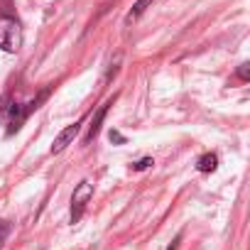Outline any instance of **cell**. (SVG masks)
<instances>
[{
	"mask_svg": "<svg viewBox=\"0 0 250 250\" xmlns=\"http://www.w3.org/2000/svg\"><path fill=\"white\" fill-rule=\"evenodd\" d=\"M22 47V27L15 18H0V49L3 52H20Z\"/></svg>",
	"mask_w": 250,
	"mask_h": 250,
	"instance_id": "1",
	"label": "cell"
},
{
	"mask_svg": "<svg viewBox=\"0 0 250 250\" xmlns=\"http://www.w3.org/2000/svg\"><path fill=\"white\" fill-rule=\"evenodd\" d=\"M93 196V184L91 182H81L76 189H74V196H71V223H76L88 204V199Z\"/></svg>",
	"mask_w": 250,
	"mask_h": 250,
	"instance_id": "2",
	"label": "cell"
},
{
	"mask_svg": "<svg viewBox=\"0 0 250 250\" xmlns=\"http://www.w3.org/2000/svg\"><path fill=\"white\" fill-rule=\"evenodd\" d=\"M79 130H81V120H79V123H74V125H66V128L54 138V143H52V155H59L66 145H71V143H74V138L79 135Z\"/></svg>",
	"mask_w": 250,
	"mask_h": 250,
	"instance_id": "3",
	"label": "cell"
},
{
	"mask_svg": "<svg viewBox=\"0 0 250 250\" xmlns=\"http://www.w3.org/2000/svg\"><path fill=\"white\" fill-rule=\"evenodd\" d=\"M108 105L110 103H105V105H101V110L96 113V118L91 120V125H88V133H86V138H83V143L88 145L96 135H98V130H101V123H103V118H105V113H108Z\"/></svg>",
	"mask_w": 250,
	"mask_h": 250,
	"instance_id": "4",
	"label": "cell"
},
{
	"mask_svg": "<svg viewBox=\"0 0 250 250\" xmlns=\"http://www.w3.org/2000/svg\"><path fill=\"white\" fill-rule=\"evenodd\" d=\"M216 167H218V157H216L213 152H206V155H201V157H199V162H196V169H199V172H204V174L213 172Z\"/></svg>",
	"mask_w": 250,
	"mask_h": 250,
	"instance_id": "5",
	"label": "cell"
},
{
	"mask_svg": "<svg viewBox=\"0 0 250 250\" xmlns=\"http://www.w3.org/2000/svg\"><path fill=\"white\" fill-rule=\"evenodd\" d=\"M147 3H152V0H140V3H135V8H133V13L128 15V22H135L143 13H145V8H147Z\"/></svg>",
	"mask_w": 250,
	"mask_h": 250,
	"instance_id": "6",
	"label": "cell"
},
{
	"mask_svg": "<svg viewBox=\"0 0 250 250\" xmlns=\"http://www.w3.org/2000/svg\"><path fill=\"white\" fill-rule=\"evenodd\" d=\"M155 162H152V157H145V160H140V162H135L133 165V169H138V172H143V169H147V167H152Z\"/></svg>",
	"mask_w": 250,
	"mask_h": 250,
	"instance_id": "7",
	"label": "cell"
},
{
	"mask_svg": "<svg viewBox=\"0 0 250 250\" xmlns=\"http://www.w3.org/2000/svg\"><path fill=\"white\" fill-rule=\"evenodd\" d=\"M8 223H3V221H0V250H3V243H5V238H8Z\"/></svg>",
	"mask_w": 250,
	"mask_h": 250,
	"instance_id": "8",
	"label": "cell"
},
{
	"mask_svg": "<svg viewBox=\"0 0 250 250\" xmlns=\"http://www.w3.org/2000/svg\"><path fill=\"white\" fill-rule=\"evenodd\" d=\"M108 138H110V143H118V145H123V143H125V138H123L118 130H110V133H108Z\"/></svg>",
	"mask_w": 250,
	"mask_h": 250,
	"instance_id": "9",
	"label": "cell"
},
{
	"mask_svg": "<svg viewBox=\"0 0 250 250\" xmlns=\"http://www.w3.org/2000/svg\"><path fill=\"white\" fill-rule=\"evenodd\" d=\"M238 76H240L243 81H248V76H250V66H248V64H243V66L238 69Z\"/></svg>",
	"mask_w": 250,
	"mask_h": 250,
	"instance_id": "10",
	"label": "cell"
},
{
	"mask_svg": "<svg viewBox=\"0 0 250 250\" xmlns=\"http://www.w3.org/2000/svg\"><path fill=\"white\" fill-rule=\"evenodd\" d=\"M169 250H174V245H172V248H169Z\"/></svg>",
	"mask_w": 250,
	"mask_h": 250,
	"instance_id": "11",
	"label": "cell"
}]
</instances>
